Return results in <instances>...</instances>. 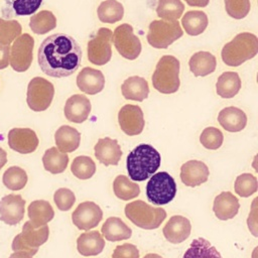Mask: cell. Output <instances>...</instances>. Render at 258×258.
Listing matches in <instances>:
<instances>
[{"instance_id":"7","label":"cell","mask_w":258,"mask_h":258,"mask_svg":"<svg viewBox=\"0 0 258 258\" xmlns=\"http://www.w3.org/2000/svg\"><path fill=\"white\" fill-rule=\"evenodd\" d=\"M49 235V228L47 225L41 227H34L30 221L24 223L22 232L17 234L12 242V250L15 251H26L30 255L37 253L39 246L44 244Z\"/></svg>"},{"instance_id":"35","label":"cell","mask_w":258,"mask_h":258,"mask_svg":"<svg viewBox=\"0 0 258 258\" xmlns=\"http://www.w3.org/2000/svg\"><path fill=\"white\" fill-rule=\"evenodd\" d=\"M56 26V17L49 10H41L33 14L29 20L30 29L36 34H45Z\"/></svg>"},{"instance_id":"8","label":"cell","mask_w":258,"mask_h":258,"mask_svg":"<svg viewBox=\"0 0 258 258\" xmlns=\"http://www.w3.org/2000/svg\"><path fill=\"white\" fill-rule=\"evenodd\" d=\"M176 194L173 177L166 171L154 173L146 185V196L150 203L162 206L171 202Z\"/></svg>"},{"instance_id":"9","label":"cell","mask_w":258,"mask_h":258,"mask_svg":"<svg viewBox=\"0 0 258 258\" xmlns=\"http://www.w3.org/2000/svg\"><path fill=\"white\" fill-rule=\"evenodd\" d=\"M53 96L54 87L46 79L35 77L28 83L26 103L32 111H45L50 106Z\"/></svg>"},{"instance_id":"30","label":"cell","mask_w":258,"mask_h":258,"mask_svg":"<svg viewBox=\"0 0 258 258\" xmlns=\"http://www.w3.org/2000/svg\"><path fill=\"white\" fill-rule=\"evenodd\" d=\"M241 86L242 83L238 73L225 72L217 80L216 92L221 98L231 99L239 93Z\"/></svg>"},{"instance_id":"17","label":"cell","mask_w":258,"mask_h":258,"mask_svg":"<svg viewBox=\"0 0 258 258\" xmlns=\"http://www.w3.org/2000/svg\"><path fill=\"white\" fill-rule=\"evenodd\" d=\"M91 109V102L85 95L75 94L67 100L63 113L70 122L80 124L88 119Z\"/></svg>"},{"instance_id":"12","label":"cell","mask_w":258,"mask_h":258,"mask_svg":"<svg viewBox=\"0 0 258 258\" xmlns=\"http://www.w3.org/2000/svg\"><path fill=\"white\" fill-rule=\"evenodd\" d=\"M115 48L126 59H136L141 52L140 39L133 33V27L128 23L118 25L112 36Z\"/></svg>"},{"instance_id":"16","label":"cell","mask_w":258,"mask_h":258,"mask_svg":"<svg viewBox=\"0 0 258 258\" xmlns=\"http://www.w3.org/2000/svg\"><path fill=\"white\" fill-rule=\"evenodd\" d=\"M25 201L20 195H7L0 201V221L7 225H17L24 217Z\"/></svg>"},{"instance_id":"32","label":"cell","mask_w":258,"mask_h":258,"mask_svg":"<svg viewBox=\"0 0 258 258\" xmlns=\"http://www.w3.org/2000/svg\"><path fill=\"white\" fill-rule=\"evenodd\" d=\"M42 163L46 171L52 174L61 173L68 166L69 155L60 152L56 147H50L45 150L42 156Z\"/></svg>"},{"instance_id":"52","label":"cell","mask_w":258,"mask_h":258,"mask_svg":"<svg viewBox=\"0 0 258 258\" xmlns=\"http://www.w3.org/2000/svg\"><path fill=\"white\" fill-rule=\"evenodd\" d=\"M143 258H163V257H161L160 255H158L156 253H148Z\"/></svg>"},{"instance_id":"31","label":"cell","mask_w":258,"mask_h":258,"mask_svg":"<svg viewBox=\"0 0 258 258\" xmlns=\"http://www.w3.org/2000/svg\"><path fill=\"white\" fill-rule=\"evenodd\" d=\"M181 24L188 35L197 36L206 30L209 24V19L204 11L190 10L185 12L182 16Z\"/></svg>"},{"instance_id":"15","label":"cell","mask_w":258,"mask_h":258,"mask_svg":"<svg viewBox=\"0 0 258 258\" xmlns=\"http://www.w3.org/2000/svg\"><path fill=\"white\" fill-rule=\"evenodd\" d=\"M39 140L36 133L30 128H13L8 133L9 147L21 154L34 152Z\"/></svg>"},{"instance_id":"44","label":"cell","mask_w":258,"mask_h":258,"mask_svg":"<svg viewBox=\"0 0 258 258\" xmlns=\"http://www.w3.org/2000/svg\"><path fill=\"white\" fill-rule=\"evenodd\" d=\"M42 0H14L12 10L16 16L32 15L40 7Z\"/></svg>"},{"instance_id":"24","label":"cell","mask_w":258,"mask_h":258,"mask_svg":"<svg viewBox=\"0 0 258 258\" xmlns=\"http://www.w3.org/2000/svg\"><path fill=\"white\" fill-rule=\"evenodd\" d=\"M121 92L126 100L142 102L149 95V86L144 78L132 76L123 82Z\"/></svg>"},{"instance_id":"3","label":"cell","mask_w":258,"mask_h":258,"mask_svg":"<svg viewBox=\"0 0 258 258\" xmlns=\"http://www.w3.org/2000/svg\"><path fill=\"white\" fill-rule=\"evenodd\" d=\"M258 52V38L250 32H241L227 42L221 52L222 60L229 67H239Z\"/></svg>"},{"instance_id":"37","label":"cell","mask_w":258,"mask_h":258,"mask_svg":"<svg viewBox=\"0 0 258 258\" xmlns=\"http://www.w3.org/2000/svg\"><path fill=\"white\" fill-rule=\"evenodd\" d=\"M184 5L181 0H158L156 14L163 20L174 21L182 15Z\"/></svg>"},{"instance_id":"18","label":"cell","mask_w":258,"mask_h":258,"mask_svg":"<svg viewBox=\"0 0 258 258\" xmlns=\"http://www.w3.org/2000/svg\"><path fill=\"white\" fill-rule=\"evenodd\" d=\"M209 174L208 165L201 160H188L180 167V179L186 186L201 185L208 180Z\"/></svg>"},{"instance_id":"13","label":"cell","mask_w":258,"mask_h":258,"mask_svg":"<svg viewBox=\"0 0 258 258\" xmlns=\"http://www.w3.org/2000/svg\"><path fill=\"white\" fill-rule=\"evenodd\" d=\"M118 122L121 130L128 136H135L143 131L145 122L143 112L137 105H124L118 113Z\"/></svg>"},{"instance_id":"33","label":"cell","mask_w":258,"mask_h":258,"mask_svg":"<svg viewBox=\"0 0 258 258\" xmlns=\"http://www.w3.org/2000/svg\"><path fill=\"white\" fill-rule=\"evenodd\" d=\"M182 258H222V256L209 241L200 237L191 241Z\"/></svg>"},{"instance_id":"26","label":"cell","mask_w":258,"mask_h":258,"mask_svg":"<svg viewBox=\"0 0 258 258\" xmlns=\"http://www.w3.org/2000/svg\"><path fill=\"white\" fill-rule=\"evenodd\" d=\"M54 140L56 148L60 152H74L80 145L81 133L72 126L62 125L54 133Z\"/></svg>"},{"instance_id":"10","label":"cell","mask_w":258,"mask_h":258,"mask_svg":"<svg viewBox=\"0 0 258 258\" xmlns=\"http://www.w3.org/2000/svg\"><path fill=\"white\" fill-rule=\"evenodd\" d=\"M113 32L107 27H101L87 44L88 59L97 66H104L112 56Z\"/></svg>"},{"instance_id":"50","label":"cell","mask_w":258,"mask_h":258,"mask_svg":"<svg viewBox=\"0 0 258 258\" xmlns=\"http://www.w3.org/2000/svg\"><path fill=\"white\" fill-rule=\"evenodd\" d=\"M9 258H32V255L26 251H15L9 256Z\"/></svg>"},{"instance_id":"25","label":"cell","mask_w":258,"mask_h":258,"mask_svg":"<svg viewBox=\"0 0 258 258\" xmlns=\"http://www.w3.org/2000/svg\"><path fill=\"white\" fill-rule=\"evenodd\" d=\"M105 247V239L98 231H89L81 234L77 240V249L83 256L100 254Z\"/></svg>"},{"instance_id":"21","label":"cell","mask_w":258,"mask_h":258,"mask_svg":"<svg viewBox=\"0 0 258 258\" xmlns=\"http://www.w3.org/2000/svg\"><path fill=\"white\" fill-rule=\"evenodd\" d=\"M94 150L96 158L106 166L117 165L122 156V150L118 141L110 137L100 138L97 141Z\"/></svg>"},{"instance_id":"46","label":"cell","mask_w":258,"mask_h":258,"mask_svg":"<svg viewBox=\"0 0 258 258\" xmlns=\"http://www.w3.org/2000/svg\"><path fill=\"white\" fill-rule=\"evenodd\" d=\"M112 258H139V251L135 245L124 243L114 249Z\"/></svg>"},{"instance_id":"48","label":"cell","mask_w":258,"mask_h":258,"mask_svg":"<svg viewBox=\"0 0 258 258\" xmlns=\"http://www.w3.org/2000/svg\"><path fill=\"white\" fill-rule=\"evenodd\" d=\"M10 45L0 44V70H4L9 66Z\"/></svg>"},{"instance_id":"45","label":"cell","mask_w":258,"mask_h":258,"mask_svg":"<svg viewBox=\"0 0 258 258\" xmlns=\"http://www.w3.org/2000/svg\"><path fill=\"white\" fill-rule=\"evenodd\" d=\"M53 201L58 210L69 211L74 206L76 202V197L71 189L67 187H60L55 190L53 195Z\"/></svg>"},{"instance_id":"41","label":"cell","mask_w":258,"mask_h":258,"mask_svg":"<svg viewBox=\"0 0 258 258\" xmlns=\"http://www.w3.org/2000/svg\"><path fill=\"white\" fill-rule=\"evenodd\" d=\"M257 178L252 173H242L237 176L234 184L235 192L242 198H248L257 191Z\"/></svg>"},{"instance_id":"42","label":"cell","mask_w":258,"mask_h":258,"mask_svg":"<svg viewBox=\"0 0 258 258\" xmlns=\"http://www.w3.org/2000/svg\"><path fill=\"white\" fill-rule=\"evenodd\" d=\"M224 141V135L222 131L216 127H207L200 135V142L202 145L210 150H216L220 148Z\"/></svg>"},{"instance_id":"2","label":"cell","mask_w":258,"mask_h":258,"mask_svg":"<svg viewBox=\"0 0 258 258\" xmlns=\"http://www.w3.org/2000/svg\"><path fill=\"white\" fill-rule=\"evenodd\" d=\"M160 153L150 144L136 146L127 156L126 165L129 176L134 181H144L160 166Z\"/></svg>"},{"instance_id":"28","label":"cell","mask_w":258,"mask_h":258,"mask_svg":"<svg viewBox=\"0 0 258 258\" xmlns=\"http://www.w3.org/2000/svg\"><path fill=\"white\" fill-rule=\"evenodd\" d=\"M103 237L111 242L127 240L132 235V230L118 217L108 218L102 226Z\"/></svg>"},{"instance_id":"23","label":"cell","mask_w":258,"mask_h":258,"mask_svg":"<svg viewBox=\"0 0 258 258\" xmlns=\"http://www.w3.org/2000/svg\"><path fill=\"white\" fill-rule=\"evenodd\" d=\"M218 122L226 131L240 132L247 125V116L242 109L230 106L219 112Z\"/></svg>"},{"instance_id":"14","label":"cell","mask_w":258,"mask_h":258,"mask_svg":"<svg viewBox=\"0 0 258 258\" xmlns=\"http://www.w3.org/2000/svg\"><path fill=\"white\" fill-rule=\"evenodd\" d=\"M103 212L94 202L81 203L72 214L74 225L80 230H91L102 221Z\"/></svg>"},{"instance_id":"39","label":"cell","mask_w":258,"mask_h":258,"mask_svg":"<svg viewBox=\"0 0 258 258\" xmlns=\"http://www.w3.org/2000/svg\"><path fill=\"white\" fill-rule=\"evenodd\" d=\"M71 171L76 177L80 179H89L96 172V164L90 156H77L73 160Z\"/></svg>"},{"instance_id":"22","label":"cell","mask_w":258,"mask_h":258,"mask_svg":"<svg viewBox=\"0 0 258 258\" xmlns=\"http://www.w3.org/2000/svg\"><path fill=\"white\" fill-rule=\"evenodd\" d=\"M239 209V200L231 191H223L214 200L213 211L219 220L233 219L238 214Z\"/></svg>"},{"instance_id":"11","label":"cell","mask_w":258,"mask_h":258,"mask_svg":"<svg viewBox=\"0 0 258 258\" xmlns=\"http://www.w3.org/2000/svg\"><path fill=\"white\" fill-rule=\"evenodd\" d=\"M34 39L28 33L20 34L10 46L9 66L18 73L26 72L33 59Z\"/></svg>"},{"instance_id":"29","label":"cell","mask_w":258,"mask_h":258,"mask_svg":"<svg viewBox=\"0 0 258 258\" xmlns=\"http://www.w3.org/2000/svg\"><path fill=\"white\" fill-rule=\"evenodd\" d=\"M27 215L30 223L38 228L46 225L54 217V211L51 205L44 200H36L29 204L27 209Z\"/></svg>"},{"instance_id":"6","label":"cell","mask_w":258,"mask_h":258,"mask_svg":"<svg viewBox=\"0 0 258 258\" xmlns=\"http://www.w3.org/2000/svg\"><path fill=\"white\" fill-rule=\"evenodd\" d=\"M182 34L183 31L177 20H153L148 27L147 41L154 48L164 49L180 38Z\"/></svg>"},{"instance_id":"4","label":"cell","mask_w":258,"mask_h":258,"mask_svg":"<svg viewBox=\"0 0 258 258\" xmlns=\"http://www.w3.org/2000/svg\"><path fill=\"white\" fill-rule=\"evenodd\" d=\"M179 60L169 54L161 56L156 63L151 80L153 88L161 94H173L180 86Z\"/></svg>"},{"instance_id":"40","label":"cell","mask_w":258,"mask_h":258,"mask_svg":"<svg viewBox=\"0 0 258 258\" xmlns=\"http://www.w3.org/2000/svg\"><path fill=\"white\" fill-rule=\"evenodd\" d=\"M22 31V26L17 20H7L0 17V44L10 45Z\"/></svg>"},{"instance_id":"1","label":"cell","mask_w":258,"mask_h":258,"mask_svg":"<svg viewBox=\"0 0 258 258\" xmlns=\"http://www.w3.org/2000/svg\"><path fill=\"white\" fill-rule=\"evenodd\" d=\"M78 41L66 33H54L41 42L37 51L40 70L52 78H66L78 71L82 61Z\"/></svg>"},{"instance_id":"19","label":"cell","mask_w":258,"mask_h":258,"mask_svg":"<svg viewBox=\"0 0 258 258\" xmlns=\"http://www.w3.org/2000/svg\"><path fill=\"white\" fill-rule=\"evenodd\" d=\"M164 238L172 244H178L185 241L191 232V225L187 218L175 215L172 216L162 229Z\"/></svg>"},{"instance_id":"27","label":"cell","mask_w":258,"mask_h":258,"mask_svg":"<svg viewBox=\"0 0 258 258\" xmlns=\"http://www.w3.org/2000/svg\"><path fill=\"white\" fill-rule=\"evenodd\" d=\"M188 66L195 77H206L215 72L217 59L213 53L202 50L195 52L190 56Z\"/></svg>"},{"instance_id":"38","label":"cell","mask_w":258,"mask_h":258,"mask_svg":"<svg viewBox=\"0 0 258 258\" xmlns=\"http://www.w3.org/2000/svg\"><path fill=\"white\" fill-rule=\"evenodd\" d=\"M27 179V173L19 166H10L2 175L3 184L11 190L22 189L26 185Z\"/></svg>"},{"instance_id":"47","label":"cell","mask_w":258,"mask_h":258,"mask_svg":"<svg viewBox=\"0 0 258 258\" xmlns=\"http://www.w3.org/2000/svg\"><path fill=\"white\" fill-rule=\"evenodd\" d=\"M255 202L256 201H254L250 215L248 217V227H249L251 233L254 236H257V209L255 207Z\"/></svg>"},{"instance_id":"36","label":"cell","mask_w":258,"mask_h":258,"mask_svg":"<svg viewBox=\"0 0 258 258\" xmlns=\"http://www.w3.org/2000/svg\"><path fill=\"white\" fill-rule=\"evenodd\" d=\"M113 190L118 199L129 201L139 196L140 186L136 182L129 180L126 175L120 174L113 181Z\"/></svg>"},{"instance_id":"43","label":"cell","mask_w":258,"mask_h":258,"mask_svg":"<svg viewBox=\"0 0 258 258\" xmlns=\"http://www.w3.org/2000/svg\"><path fill=\"white\" fill-rule=\"evenodd\" d=\"M225 9L229 16L234 19H243L250 11V0H224Z\"/></svg>"},{"instance_id":"49","label":"cell","mask_w":258,"mask_h":258,"mask_svg":"<svg viewBox=\"0 0 258 258\" xmlns=\"http://www.w3.org/2000/svg\"><path fill=\"white\" fill-rule=\"evenodd\" d=\"M187 5L191 7H206L210 0H184Z\"/></svg>"},{"instance_id":"51","label":"cell","mask_w":258,"mask_h":258,"mask_svg":"<svg viewBox=\"0 0 258 258\" xmlns=\"http://www.w3.org/2000/svg\"><path fill=\"white\" fill-rule=\"evenodd\" d=\"M7 162V152L0 147V169L6 164Z\"/></svg>"},{"instance_id":"5","label":"cell","mask_w":258,"mask_h":258,"mask_svg":"<svg viewBox=\"0 0 258 258\" xmlns=\"http://www.w3.org/2000/svg\"><path fill=\"white\" fill-rule=\"evenodd\" d=\"M124 212L130 222L145 230L158 228L166 218L164 209L149 206L143 201H134L127 204Z\"/></svg>"},{"instance_id":"34","label":"cell","mask_w":258,"mask_h":258,"mask_svg":"<svg viewBox=\"0 0 258 258\" xmlns=\"http://www.w3.org/2000/svg\"><path fill=\"white\" fill-rule=\"evenodd\" d=\"M97 14L100 21L104 23H115L124 16V7L117 0H105L97 8Z\"/></svg>"},{"instance_id":"20","label":"cell","mask_w":258,"mask_h":258,"mask_svg":"<svg viewBox=\"0 0 258 258\" xmlns=\"http://www.w3.org/2000/svg\"><path fill=\"white\" fill-rule=\"evenodd\" d=\"M77 86L85 94L96 95L105 87V77L99 70L86 67L77 76Z\"/></svg>"}]
</instances>
